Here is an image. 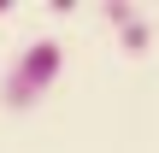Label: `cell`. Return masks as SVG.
<instances>
[{"instance_id":"1","label":"cell","mask_w":159,"mask_h":153,"mask_svg":"<svg viewBox=\"0 0 159 153\" xmlns=\"http://www.w3.org/2000/svg\"><path fill=\"white\" fill-rule=\"evenodd\" d=\"M59 71H65V47H59V41H30V47L12 59V71L0 77V106H6V112H35V106L53 94Z\"/></svg>"},{"instance_id":"2","label":"cell","mask_w":159,"mask_h":153,"mask_svg":"<svg viewBox=\"0 0 159 153\" xmlns=\"http://www.w3.org/2000/svg\"><path fill=\"white\" fill-rule=\"evenodd\" d=\"M100 18L112 24L118 47H124L130 59H142V53L153 47V24H148V12H142V6H124V0H112V6H100Z\"/></svg>"}]
</instances>
